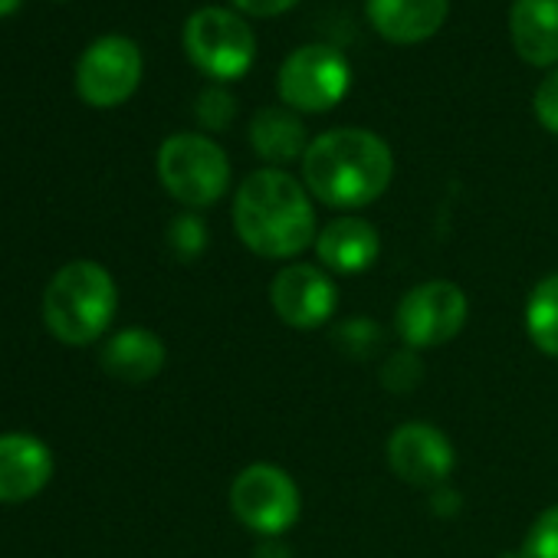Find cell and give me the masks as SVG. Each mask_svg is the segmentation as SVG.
Masks as SVG:
<instances>
[{"mask_svg": "<svg viewBox=\"0 0 558 558\" xmlns=\"http://www.w3.org/2000/svg\"><path fill=\"white\" fill-rule=\"evenodd\" d=\"M233 227L256 256L290 259L316 240L313 197L283 168H259L233 197Z\"/></svg>", "mask_w": 558, "mask_h": 558, "instance_id": "1", "label": "cell"}, {"mask_svg": "<svg viewBox=\"0 0 558 558\" xmlns=\"http://www.w3.org/2000/svg\"><path fill=\"white\" fill-rule=\"evenodd\" d=\"M395 174L388 142L368 129H332L310 142L303 178L313 197L329 207H365L378 201Z\"/></svg>", "mask_w": 558, "mask_h": 558, "instance_id": "2", "label": "cell"}, {"mask_svg": "<svg viewBox=\"0 0 558 558\" xmlns=\"http://www.w3.org/2000/svg\"><path fill=\"white\" fill-rule=\"evenodd\" d=\"M119 306L116 279L93 259L66 263L44 296V323L63 345H93Z\"/></svg>", "mask_w": 558, "mask_h": 558, "instance_id": "3", "label": "cell"}, {"mask_svg": "<svg viewBox=\"0 0 558 558\" xmlns=\"http://www.w3.org/2000/svg\"><path fill=\"white\" fill-rule=\"evenodd\" d=\"M158 178L174 201L187 207H207L223 197L230 184V161L217 142L181 132L165 138L158 148Z\"/></svg>", "mask_w": 558, "mask_h": 558, "instance_id": "4", "label": "cell"}, {"mask_svg": "<svg viewBox=\"0 0 558 558\" xmlns=\"http://www.w3.org/2000/svg\"><path fill=\"white\" fill-rule=\"evenodd\" d=\"M230 509L256 535L279 538L300 519L303 496L296 480L283 466L250 463L236 473L230 486Z\"/></svg>", "mask_w": 558, "mask_h": 558, "instance_id": "5", "label": "cell"}, {"mask_svg": "<svg viewBox=\"0 0 558 558\" xmlns=\"http://www.w3.org/2000/svg\"><path fill=\"white\" fill-rule=\"evenodd\" d=\"M184 50L207 76L240 80L256 57V37L240 14L227 8H201L184 24Z\"/></svg>", "mask_w": 558, "mask_h": 558, "instance_id": "6", "label": "cell"}, {"mask_svg": "<svg viewBox=\"0 0 558 558\" xmlns=\"http://www.w3.org/2000/svg\"><path fill=\"white\" fill-rule=\"evenodd\" d=\"M352 86L349 60L326 44L293 50L279 66V96L296 112H329Z\"/></svg>", "mask_w": 558, "mask_h": 558, "instance_id": "7", "label": "cell"}, {"mask_svg": "<svg viewBox=\"0 0 558 558\" xmlns=\"http://www.w3.org/2000/svg\"><path fill=\"white\" fill-rule=\"evenodd\" d=\"M466 313H470V303L457 283L430 279V283H421L401 296L395 310V326L404 345L421 352V349H437L450 342L463 329Z\"/></svg>", "mask_w": 558, "mask_h": 558, "instance_id": "8", "label": "cell"}, {"mask_svg": "<svg viewBox=\"0 0 558 558\" xmlns=\"http://www.w3.org/2000/svg\"><path fill=\"white\" fill-rule=\"evenodd\" d=\"M142 80V50L129 37H99L76 66V89L89 106L125 102Z\"/></svg>", "mask_w": 558, "mask_h": 558, "instance_id": "9", "label": "cell"}, {"mask_svg": "<svg viewBox=\"0 0 558 558\" xmlns=\"http://www.w3.org/2000/svg\"><path fill=\"white\" fill-rule=\"evenodd\" d=\"M269 300L276 316L293 329H319L336 316L339 293L326 269L310 263H293L276 272Z\"/></svg>", "mask_w": 558, "mask_h": 558, "instance_id": "10", "label": "cell"}, {"mask_svg": "<svg viewBox=\"0 0 558 558\" xmlns=\"http://www.w3.org/2000/svg\"><path fill=\"white\" fill-rule=\"evenodd\" d=\"M388 463L398 480L434 489L453 473L457 453L440 427L427 421H408L388 437Z\"/></svg>", "mask_w": 558, "mask_h": 558, "instance_id": "11", "label": "cell"}, {"mask_svg": "<svg viewBox=\"0 0 558 558\" xmlns=\"http://www.w3.org/2000/svg\"><path fill=\"white\" fill-rule=\"evenodd\" d=\"M53 476L50 447L31 434H0V502L34 499Z\"/></svg>", "mask_w": 558, "mask_h": 558, "instance_id": "12", "label": "cell"}, {"mask_svg": "<svg viewBox=\"0 0 558 558\" xmlns=\"http://www.w3.org/2000/svg\"><path fill=\"white\" fill-rule=\"evenodd\" d=\"M381 240L372 220L365 217H336L316 236V253L326 269L359 276L378 259Z\"/></svg>", "mask_w": 558, "mask_h": 558, "instance_id": "13", "label": "cell"}, {"mask_svg": "<svg viewBox=\"0 0 558 558\" xmlns=\"http://www.w3.org/2000/svg\"><path fill=\"white\" fill-rule=\"evenodd\" d=\"M365 11L385 40L421 44L444 27L450 0H365Z\"/></svg>", "mask_w": 558, "mask_h": 558, "instance_id": "14", "label": "cell"}, {"mask_svg": "<svg viewBox=\"0 0 558 558\" xmlns=\"http://www.w3.org/2000/svg\"><path fill=\"white\" fill-rule=\"evenodd\" d=\"M509 31L525 63H558V0H515L509 11Z\"/></svg>", "mask_w": 558, "mask_h": 558, "instance_id": "15", "label": "cell"}, {"mask_svg": "<svg viewBox=\"0 0 558 558\" xmlns=\"http://www.w3.org/2000/svg\"><path fill=\"white\" fill-rule=\"evenodd\" d=\"M102 368L129 385L151 381L165 368V342L148 329H125L102 349Z\"/></svg>", "mask_w": 558, "mask_h": 558, "instance_id": "16", "label": "cell"}, {"mask_svg": "<svg viewBox=\"0 0 558 558\" xmlns=\"http://www.w3.org/2000/svg\"><path fill=\"white\" fill-rule=\"evenodd\" d=\"M250 142L256 148L259 158H266L269 165H290L296 158H306L310 138H306V125L300 122V116L293 109H259L250 122Z\"/></svg>", "mask_w": 558, "mask_h": 558, "instance_id": "17", "label": "cell"}, {"mask_svg": "<svg viewBox=\"0 0 558 558\" xmlns=\"http://www.w3.org/2000/svg\"><path fill=\"white\" fill-rule=\"evenodd\" d=\"M525 332L542 355L558 359V272L535 283L525 303Z\"/></svg>", "mask_w": 558, "mask_h": 558, "instance_id": "18", "label": "cell"}, {"mask_svg": "<svg viewBox=\"0 0 558 558\" xmlns=\"http://www.w3.org/2000/svg\"><path fill=\"white\" fill-rule=\"evenodd\" d=\"M519 558H558V506H548L538 512L532 529L522 538Z\"/></svg>", "mask_w": 558, "mask_h": 558, "instance_id": "19", "label": "cell"}, {"mask_svg": "<svg viewBox=\"0 0 558 558\" xmlns=\"http://www.w3.org/2000/svg\"><path fill=\"white\" fill-rule=\"evenodd\" d=\"M168 240H171V246H174V253H178V256H184V259L197 256V253L204 250V243H207L204 220H201V217H194V214H181V217H174V220H171V227H168Z\"/></svg>", "mask_w": 558, "mask_h": 558, "instance_id": "20", "label": "cell"}, {"mask_svg": "<svg viewBox=\"0 0 558 558\" xmlns=\"http://www.w3.org/2000/svg\"><path fill=\"white\" fill-rule=\"evenodd\" d=\"M194 112H197L201 125H207V129H227L230 119H233V112H236V102H233V96L227 89L210 86V89L201 93Z\"/></svg>", "mask_w": 558, "mask_h": 558, "instance_id": "21", "label": "cell"}, {"mask_svg": "<svg viewBox=\"0 0 558 558\" xmlns=\"http://www.w3.org/2000/svg\"><path fill=\"white\" fill-rule=\"evenodd\" d=\"M336 339L345 342V345H342L345 352H352V355H368V352H375V345L381 342V332H378V326L368 323V319H352V323H345V326L336 329Z\"/></svg>", "mask_w": 558, "mask_h": 558, "instance_id": "22", "label": "cell"}, {"mask_svg": "<svg viewBox=\"0 0 558 558\" xmlns=\"http://www.w3.org/2000/svg\"><path fill=\"white\" fill-rule=\"evenodd\" d=\"M381 381H385V388H391V391H411V388L421 381V365H417L414 349L398 352V355L385 365Z\"/></svg>", "mask_w": 558, "mask_h": 558, "instance_id": "23", "label": "cell"}, {"mask_svg": "<svg viewBox=\"0 0 558 558\" xmlns=\"http://www.w3.org/2000/svg\"><path fill=\"white\" fill-rule=\"evenodd\" d=\"M532 106H535L538 122H542L548 132H555V135H558V70H551V73L538 83Z\"/></svg>", "mask_w": 558, "mask_h": 558, "instance_id": "24", "label": "cell"}, {"mask_svg": "<svg viewBox=\"0 0 558 558\" xmlns=\"http://www.w3.org/2000/svg\"><path fill=\"white\" fill-rule=\"evenodd\" d=\"M233 4L243 14H253V17H276V14L290 11L296 0H233Z\"/></svg>", "mask_w": 558, "mask_h": 558, "instance_id": "25", "label": "cell"}, {"mask_svg": "<svg viewBox=\"0 0 558 558\" xmlns=\"http://www.w3.org/2000/svg\"><path fill=\"white\" fill-rule=\"evenodd\" d=\"M253 558H293V551L279 542V538H266L256 551H253Z\"/></svg>", "mask_w": 558, "mask_h": 558, "instance_id": "26", "label": "cell"}, {"mask_svg": "<svg viewBox=\"0 0 558 558\" xmlns=\"http://www.w3.org/2000/svg\"><path fill=\"white\" fill-rule=\"evenodd\" d=\"M21 8V0H0V17H8Z\"/></svg>", "mask_w": 558, "mask_h": 558, "instance_id": "27", "label": "cell"}]
</instances>
